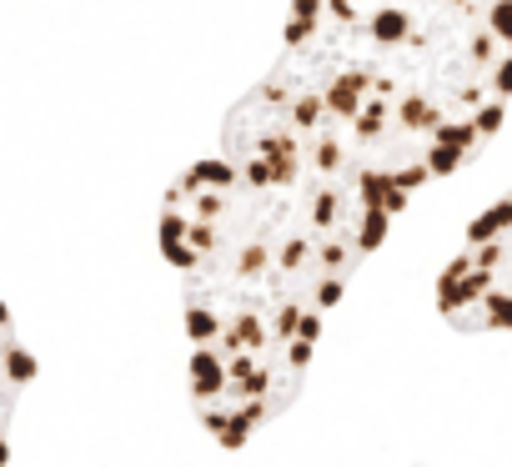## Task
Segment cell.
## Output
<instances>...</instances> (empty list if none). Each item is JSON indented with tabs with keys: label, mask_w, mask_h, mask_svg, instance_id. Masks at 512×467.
<instances>
[{
	"label": "cell",
	"mask_w": 512,
	"mask_h": 467,
	"mask_svg": "<svg viewBox=\"0 0 512 467\" xmlns=\"http://www.w3.org/2000/svg\"><path fill=\"white\" fill-rule=\"evenodd\" d=\"M397 211L241 101L221 151L176 176L161 252L181 282L191 407L221 447L251 442L292 407L332 307Z\"/></svg>",
	"instance_id": "6da1fadb"
},
{
	"label": "cell",
	"mask_w": 512,
	"mask_h": 467,
	"mask_svg": "<svg viewBox=\"0 0 512 467\" xmlns=\"http://www.w3.org/2000/svg\"><path fill=\"white\" fill-rule=\"evenodd\" d=\"M241 101L407 206L497 136L512 0H292L277 66Z\"/></svg>",
	"instance_id": "7a4b0ae2"
},
{
	"label": "cell",
	"mask_w": 512,
	"mask_h": 467,
	"mask_svg": "<svg viewBox=\"0 0 512 467\" xmlns=\"http://www.w3.org/2000/svg\"><path fill=\"white\" fill-rule=\"evenodd\" d=\"M437 312L457 332H512V186L467 226L437 282Z\"/></svg>",
	"instance_id": "3957f363"
},
{
	"label": "cell",
	"mask_w": 512,
	"mask_h": 467,
	"mask_svg": "<svg viewBox=\"0 0 512 467\" xmlns=\"http://www.w3.org/2000/svg\"><path fill=\"white\" fill-rule=\"evenodd\" d=\"M36 377V357L26 352L11 312L0 307V467L11 462V422H16V407H21V392L31 387Z\"/></svg>",
	"instance_id": "277c9868"
}]
</instances>
